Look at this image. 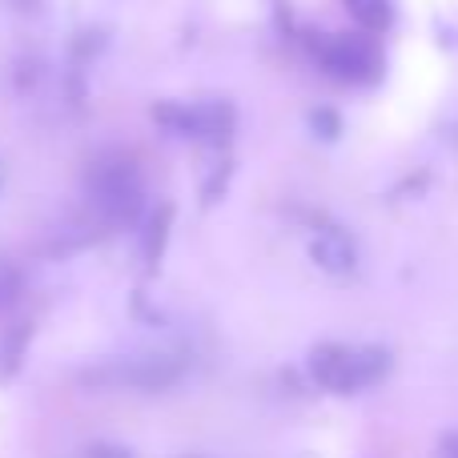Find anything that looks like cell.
<instances>
[{"label": "cell", "mask_w": 458, "mask_h": 458, "mask_svg": "<svg viewBox=\"0 0 458 458\" xmlns=\"http://www.w3.org/2000/svg\"><path fill=\"white\" fill-rule=\"evenodd\" d=\"M310 378L322 390L334 394H354L362 386L386 378L390 370V354L382 346H338V342H326V346L310 350Z\"/></svg>", "instance_id": "obj_1"}, {"label": "cell", "mask_w": 458, "mask_h": 458, "mask_svg": "<svg viewBox=\"0 0 458 458\" xmlns=\"http://www.w3.org/2000/svg\"><path fill=\"white\" fill-rule=\"evenodd\" d=\"M89 193H93L97 209L113 222H133L141 214L145 198H141V177L129 165L125 157H105L93 165L89 174Z\"/></svg>", "instance_id": "obj_2"}, {"label": "cell", "mask_w": 458, "mask_h": 458, "mask_svg": "<svg viewBox=\"0 0 458 458\" xmlns=\"http://www.w3.org/2000/svg\"><path fill=\"white\" fill-rule=\"evenodd\" d=\"M322 64L342 81H378L382 77V53L370 37H358V32H342V37H330L322 45Z\"/></svg>", "instance_id": "obj_3"}, {"label": "cell", "mask_w": 458, "mask_h": 458, "mask_svg": "<svg viewBox=\"0 0 458 458\" xmlns=\"http://www.w3.org/2000/svg\"><path fill=\"white\" fill-rule=\"evenodd\" d=\"M182 374V366L165 362V358H133V362L117 366V370H105L101 378L121 382V386H133V390H161Z\"/></svg>", "instance_id": "obj_4"}, {"label": "cell", "mask_w": 458, "mask_h": 458, "mask_svg": "<svg viewBox=\"0 0 458 458\" xmlns=\"http://www.w3.org/2000/svg\"><path fill=\"white\" fill-rule=\"evenodd\" d=\"M310 253L326 274H354L358 269V245L350 242V233L342 229H322L310 237Z\"/></svg>", "instance_id": "obj_5"}, {"label": "cell", "mask_w": 458, "mask_h": 458, "mask_svg": "<svg viewBox=\"0 0 458 458\" xmlns=\"http://www.w3.org/2000/svg\"><path fill=\"white\" fill-rule=\"evenodd\" d=\"M233 133V109L222 101L193 105V137H209V141H225Z\"/></svg>", "instance_id": "obj_6"}, {"label": "cell", "mask_w": 458, "mask_h": 458, "mask_svg": "<svg viewBox=\"0 0 458 458\" xmlns=\"http://www.w3.org/2000/svg\"><path fill=\"white\" fill-rule=\"evenodd\" d=\"M346 8H350V16L362 21L370 32H382L394 24V4H390V0H346Z\"/></svg>", "instance_id": "obj_7"}, {"label": "cell", "mask_w": 458, "mask_h": 458, "mask_svg": "<svg viewBox=\"0 0 458 458\" xmlns=\"http://www.w3.org/2000/svg\"><path fill=\"white\" fill-rule=\"evenodd\" d=\"M153 121H157L165 133H182V137H193V109L190 105H177V101H165L153 109Z\"/></svg>", "instance_id": "obj_8"}, {"label": "cell", "mask_w": 458, "mask_h": 458, "mask_svg": "<svg viewBox=\"0 0 458 458\" xmlns=\"http://www.w3.org/2000/svg\"><path fill=\"white\" fill-rule=\"evenodd\" d=\"M165 237H169V209H157V214L145 222V258L157 261V253H161V245H165Z\"/></svg>", "instance_id": "obj_9"}, {"label": "cell", "mask_w": 458, "mask_h": 458, "mask_svg": "<svg viewBox=\"0 0 458 458\" xmlns=\"http://www.w3.org/2000/svg\"><path fill=\"white\" fill-rule=\"evenodd\" d=\"M21 269L8 266V261H0V314H4L8 306H16V298H21Z\"/></svg>", "instance_id": "obj_10"}, {"label": "cell", "mask_w": 458, "mask_h": 458, "mask_svg": "<svg viewBox=\"0 0 458 458\" xmlns=\"http://www.w3.org/2000/svg\"><path fill=\"white\" fill-rule=\"evenodd\" d=\"M310 121H314V125H318V137H326V141L342 133V117H338V113H314V117H310Z\"/></svg>", "instance_id": "obj_11"}, {"label": "cell", "mask_w": 458, "mask_h": 458, "mask_svg": "<svg viewBox=\"0 0 458 458\" xmlns=\"http://www.w3.org/2000/svg\"><path fill=\"white\" fill-rule=\"evenodd\" d=\"M85 458H133L125 451V446H113V443H97V446H89Z\"/></svg>", "instance_id": "obj_12"}, {"label": "cell", "mask_w": 458, "mask_h": 458, "mask_svg": "<svg viewBox=\"0 0 458 458\" xmlns=\"http://www.w3.org/2000/svg\"><path fill=\"white\" fill-rule=\"evenodd\" d=\"M443 458H458V435H446L443 438Z\"/></svg>", "instance_id": "obj_13"}, {"label": "cell", "mask_w": 458, "mask_h": 458, "mask_svg": "<svg viewBox=\"0 0 458 458\" xmlns=\"http://www.w3.org/2000/svg\"><path fill=\"white\" fill-rule=\"evenodd\" d=\"M40 0H13V8H21V13H37Z\"/></svg>", "instance_id": "obj_14"}]
</instances>
